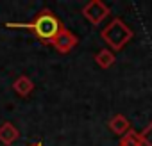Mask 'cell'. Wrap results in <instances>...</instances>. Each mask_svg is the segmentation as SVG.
<instances>
[{"mask_svg": "<svg viewBox=\"0 0 152 146\" xmlns=\"http://www.w3.org/2000/svg\"><path fill=\"white\" fill-rule=\"evenodd\" d=\"M79 43V39H77V36H75L73 32H70V30H66L64 27L57 32V36L50 41V45L59 52V53H68L70 50H73L75 48V45Z\"/></svg>", "mask_w": 152, "mask_h": 146, "instance_id": "277c9868", "label": "cell"}, {"mask_svg": "<svg viewBox=\"0 0 152 146\" xmlns=\"http://www.w3.org/2000/svg\"><path fill=\"white\" fill-rule=\"evenodd\" d=\"M109 14V7L100 2V0H91L83 7V16L91 23V25H99L100 22H104Z\"/></svg>", "mask_w": 152, "mask_h": 146, "instance_id": "3957f363", "label": "cell"}, {"mask_svg": "<svg viewBox=\"0 0 152 146\" xmlns=\"http://www.w3.org/2000/svg\"><path fill=\"white\" fill-rule=\"evenodd\" d=\"M122 144H124V146H141V141H140V135H138L136 132L129 130V132L124 135Z\"/></svg>", "mask_w": 152, "mask_h": 146, "instance_id": "9c48e42d", "label": "cell"}, {"mask_svg": "<svg viewBox=\"0 0 152 146\" xmlns=\"http://www.w3.org/2000/svg\"><path fill=\"white\" fill-rule=\"evenodd\" d=\"M100 36H102V39L109 45V48H113L115 52H118V50H122V48L132 39L134 32H132L131 27L125 25L120 18H115V20H111V22L102 29Z\"/></svg>", "mask_w": 152, "mask_h": 146, "instance_id": "7a4b0ae2", "label": "cell"}, {"mask_svg": "<svg viewBox=\"0 0 152 146\" xmlns=\"http://www.w3.org/2000/svg\"><path fill=\"white\" fill-rule=\"evenodd\" d=\"M6 27H7V29H27V30L34 32L36 38H38L39 41H43V43H50V41L57 36V32L63 29L59 18H57L50 9L39 11V13L36 14V18H34L32 22H29V23L9 22V23H6Z\"/></svg>", "mask_w": 152, "mask_h": 146, "instance_id": "6da1fadb", "label": "cell"}, {"mask_svg": "<svg viewBox=\"0 0 152 146\" xmlns=\"http://www.w3.org/2000/svg\"><path fill=\"white\" fill-rule=\"evenodd\" d=\"M109 128H111V132L116 134V135H125V134L131 130V125H129V121H127V118H125L124 114H116L115 118H111Z\"/></svg>", "mask_w": 152, "mask_h": 146, "instance_id": "52a82bcc", "label": "cell"}, {"mask_svg": "<svg viewBox=\"0 0 152 146\" xmlns=\"http://www.w3.org/2000/svg\"><path fill=\"white\" fill-rule=\"evenodd\" d=\"M31 146H41V142H34V144H31Z\"/></svg>", "mask_w": 152, "mask_h": 146, "instance_id": "8fae6325", "label": "cell"}, {"mask_svg": "<svg viewBox=\"0 0 152 146\" xmlns=\"http://www.w3.org/2000/svg\"><path fill=\"white\" fill-rule=\"evenodd\" d=\"M140 141L143 146H152V123H148L143 128V132L140 134Z\"/></svg>", "mask_w": 152, "mask_h": 146, "instance_id": "30bf717a", "label": "cell"}, {"mask_svg": "<svg viewBox=\"0 0 152 146\" xmlns=\"http://www.w3.org/2000/svg\"><path fill=\"white\" fill-rule=\"evenodd\" d=\"M95 62H97L102 69L111 68V66L115 64V53H113V50H107V48L100 50V52L95 55Z\"/></svg>", "mask_w": 152, "mask_h": 146, "instance_id": "ba28073f", "label": "cell"}, {"mask_svg": "<svg viewBox=\"0 0 152 146\" xmlns=\"http://www.w3.org/2000/svg\"><path fill=\"white\" fill-rule=\"evenodd\" d=\"M18 137H20V132H18V128H16L13 123L6 121V123L0 125V142H2L4 146L13 144Z\"/></svg>", "mask_w": 152, "mask_h": 146, "instance_id": "5b68a950", "label": "cell"}, {"mask_svg": "<svg viewBox=\"0 0 152 146\" xmlns=\"http://www.w3.org/2000/svg\"><path fill=\"white\" fill-rule=\"evenodd\" d=\"M13 89H15V93H16L18 96L25 98V96H29V95L34 91V82H32L29 77L22 75V77H18V79L13 82Z\"/></svg>", "mask_w": 152, "mask_h": 146, "instance_id": "8992f818", "label": "cell"}]
</instances>
